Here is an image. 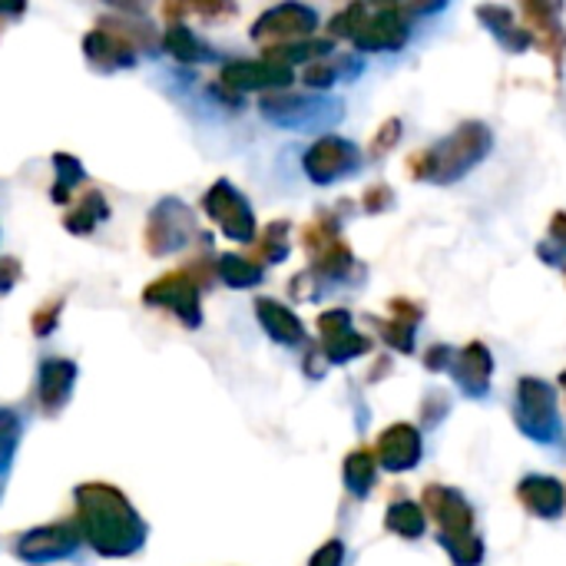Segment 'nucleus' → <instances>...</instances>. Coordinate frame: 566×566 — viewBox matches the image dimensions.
Wrapping results in <instances>:
<instances>
[{"label": "nucleus", "mask_w": 566, "mask_h": 566, "mask_svg": "<svg viewBox=\"0 0 566 566\" xmlns=\"http://www.w3.org/2000/svg\"><path fill=\"white\" fill-rule=\"evenodd\" d=\"M202 209H206V216H209L229 239L249 242V239L255 235V216H252L245 196L235 192L226 179L212 182V189H209L206 199H202Z\"/></svg>", "instance_id": "obj_1"}, {"label": "nucleus", "mask_w": 566, "mask_h": 566, "mask_svg": "<svg viewBox=\"0 0 566 566\" xmlns=\"http://www.w3.org/2000/svg\"><path fill=\"white\" fill-rule=\"evenodd\" d=\"M192 229L189 209L179 199H163L146 222V245L153 255H166L186 245V235Z\"/></svg>", "instance_id": "obj_2"}, {"label": "nucleus", "mask_w": 566, "mask_h": 566, "mask_svg": "<svg viewBox=\"0 0 566 566\" xmlns=\"http://www.w3.org/2000/svg\"><path fill=\"white\" fill-rule=\"evenodd\" d=\"M83 53H86V60H90L96 70H103V73H109V70H126V66L136 63V46L116 30L113 20H109V23H99L96 30H90V33L83 36Z\"/></svg>", "instance_id": "obj_3"}, {"label": "nucleus", "mask_w": 566, "mask_h": 566, "mask_svg": "<svg viewBox=\"0 0 566 566\" xmlns=\"http://www.w3.org/2000/svg\"><path fill=\"white\" fill-rule=\"evenodd\" d=\"M292 73L279 60H245V63H229L222 70V86L229 90H265V86H282L289 83Z\"/></svg>", "instance_id": "obj_4"}, {"label": "nucleus", "mask_w": 566, "mask_h": 566, "mask_svg": "<svg viewBox=\"0 0 566 566\" xmlns=\"http://www.w3.org/2000/svg\"><path fill=\"white\" fill-rule=\"evenodd\" d=\"M312 23H315L312 10H305V7H298V3H282V7L269 10V13L255 23L252 36H255V40H265V36H295V33H305Z\"/></svg>", "instance_id": "obj_5"}, {"label": "nucleus", "mask_w": 566, "mask_h": 566, "mask_svg": "<svg viewBox=\"0 0 566 566\" xmlns=\"http://www.w3.org/2000/svg\"><path fill=\"white\" fill-rule=\"evenodd\" d=\"M149 302H163L169 308H176L182 318L196 322L199 315V298H196V285L189 275H166L163 282H156L146 295Z\"/></svg>", "instance_id": "obj_6"}, {"label": "nucleus", "mask_w": 566, "mask_h": 566, "mask_svg": "<svg viewBox=\"0 0 566 566\" xmlns=\"http://www.w3.org/2000/svg\"><path fill=\"white\" fill-rule=\"evenodd\" d=\"M163 46H166V53H172L176 60H182V63H202V60H209L212 56V50L182 23V20H172L169 27H166V33H163Z\"/></svg>", "instance_id": "obj_7"}, {"label": "nucleus", "mask_w": 566, "mask_h": 566, "mask_svg": "<svg viewBox=\"0 0 566 566\" xmlns=\"http://www.w3.org/2000/svg\"><path fill=\"white\" fill-rule=\"evenodd\" d=\"M109 219V206H106V199L96 192V189H90V192H83V199L76 202V209L63 219V226L70 229V232H93L99 222H106Z\"/></svg>", "instance_id": "obj_8"}, {"label": "nucleus", "mask_w": 566, "mask_h": 566, "mask_svg": "<svg viewBox=\"0 0 566 566\" xmlns=\"http://www.w3.org/2000/svg\"><path fill=\"white\" fill-rule=\"evenodd\" d=\"M166 13H169L172 20H179V17H186V13H199V17L219 20V17H232V13H235V3H232V0H169V3H166Z\"/></svg>", "instance_id": "obj_9"}, {"label": "nucleus", "mask_w": 566, "mask_h": 566, "mask_svg": "<svg viewBox=\"0 0 566 566\" xmlns=\"http://www.w3.org/2000/svg\"><path fill=\"white\" fill-rule=\"evenodd\" d=\"M53 169H56V186L50 189V196H53V202H66L70 189L83 182V166H80V159H73L66 153H56Z\"/></svg>", "instance_id": "obj_10"}, {"label": "nucleus", "mask_w": 566, "mask_h": 566, "mask_svg": "<svg viewBox=\"0 0 566 566\" xmlns=\"http://www.w3.org/2000/svg\"><path fill=\"white\" fill-rule=\"evenodd\" d=\"M219 272H222V279H226L229 285H255V282H259V269H255L252 262L239 259V255H222Z\"/></svg>", "instance_id": "obj_11"}, {"label": "nucleus", "mask_w": 566, "mask_h": 566, "mask_svg": "<svg viewBox=\"0 0 566 566\" xmlns=\"http://www.w3.org/2000/svg\"><path fill=\"white\" fill-rule=\"evenodd\" d=\"M27 10V0H0V20H13Z\"/></svg>", "instance_id": "obj_12"}, {"label": "nucleus", "mask_w": 566, "mask_h": 566, "mask_svg": "<svg viewBox=\"0 0 566 566\" xmlns=\"http://www.w3.org/2000/svg\"><path fill=\"white\" fill-rule=\"evenodd\" d=\"M13 279H17V262L13 259H3L0 262V289H10Z\"/></svg>", "instance_id": "obj_13"}, {"label": "nucleus", "mask_w": 566, "mask_h": 566, "mask_svg": "<svg viewBox=\"0 0 566 566\" xmlns=\"http://www.w3.org/2000/svg\"><path fill=\"white\" fill-rule=\"evenodd\" d=\"M106 3H113V7H136L139 0H106Z\"/></svg>", "instance_id": "obj_14"}]
</instances>
